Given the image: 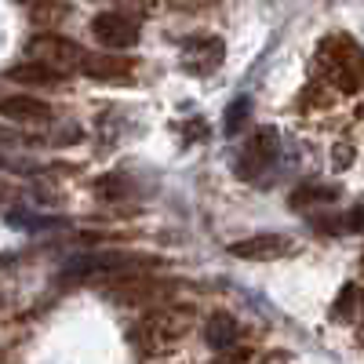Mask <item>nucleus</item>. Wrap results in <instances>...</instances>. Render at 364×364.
<instances>
[{"label":"nucleus","instance_id":"6","mask_svg":"<svg viewBox=\"0 0 364 364\" xmlns=\"http://www.w3.org/2000/svg\"><path fill=\"white\" fill-rule=\"evenodd\" d=\"M91 33L99 37V44H102V48H113V51L132 48V44L139 41L135 22H132V18H124V15H117V11H102V15L91 18Z\"/></svg>","mask_w":364,"mask_h":364},{"label":"nucleus","instance_id":"15","mask_svg":"<svg viewBox=\"0 0 364 364\" xmlns=\"http://www.w3.org/2000/svg\"><path fill=\"white\" fill-rule=\"evenodd\" d=\"M346 230H364V204L350 208V215H346Z\"/></svg>","mask_w":364,"mask_h":364},{"label":"nucleus","instance_id":"11","mask_svg":"<svg viewBox=\"0 0 364 364\" xmlns=\"http://www.w3.org/2000/svg\"><path fill=\"white\" fill-rule=\"evenodd\" d=\"M331 200H339L336 182H302L291 193V208H314V204H331Z\"/></svg>","mask_w":364,"mask_h":364},{"label":"nucleus","instance_id":"3","mask_svg":"<svg viewBox=\"0 0 364 364\" xmlns=\"http://www.w3.org/2000/svg\"><path fill=\"white\" fill-rule=\"evenodd\" d=\"M277 149H281V139L273 128H262L248 139V146L240 149V161H237V175L245 178H259L273 161H277Z\"/></svg>","mask_w":364,"mask_h":364},{"label":"nucleus","instance_id":"5","mask_svg":"<svg viewBox=\"0 0 364 364\" xmlns=\"http://www.w3.org/2000/svg\"><path fill=\"white\" fill-rule=\"evenodd\" d=\"M295 252V240L284 233H255L248 240H237L230 245V255L237 259H252V262H273V259H284Z\"/></svg>","mask_w":364,"mask_h":364},{"label":"nucleus","instance_id":"13","mask_svg":"<svg viewBox=\"0 0 364 364\" xmlns=\"http://www.w3.org/2000/svg\"><path fill=\"white\" fill-rule=\"evenodd\" d=\"M248 113H252V102H248V99H237V102L226 109V132H230V135H237L240 128H245Z\"/></svg>","mask_w":364,"mask_h":364},{"label":"nucleus","instance_id":"16","mask_svg":"<svg viewBox=\"0 0 364 364\" xmlns=\"http://www.w3.org/2000/svg\"><path fill=\"white\" fill-rule=\"evenodd\" d=\"M336 154H339V157H331V161H336V168H350V161H353V157H350V149H346V146H339Z\"/></svg>","mask_w":364,"mask_h":364},{"label":"nucleus","instance_id":"2","mask_svg":"<svg viewBox=\"0 0 364 364\" xmlns=\"http://www.w3.org/2000/svg\"><path fill=\"white\" fill-rule=\"evenodd\" d=\"M186 328H190V310H157L135 328V343L146 353H157V350L178 343L186 336Z\"/></svg>","mask_w":364,"mask_h":364},{"label":"nucleus","instance_id":"17","mask_svg":"<svg viewBox=\"0 0 364 364\" xmlns=\"http://www.w3.org/2000/svg\"><path fill=\"white\" fill-rule=\"evenodd\" d=\"M0 168H8V161H4V157H0Z\"/></svg>","mask_w":364,"mask_h":364},{"label":"nucleus","instance_id":"7","mask_svg":"<svg viewBox=\"0 0 364 364\" xmlns=\"http://www.w3.org/2000/svg\"><path fill=\"white\" fill-rule=\"evenodd\" d=\"M182 66H186L190 73H197V77L223 66V41L219 37H193L186 48H182Z\"/></svg>","mask_w":364,"mask_h":364},{"label":"nucleus","instance_id":"1","mask_svg":"<svg viewBox=\"0 0 364 364\" xmlns=\"http://www.w3.org/2000/svg\"><path fill=\"white\" fill-rule=\"evenodd\" d=\"M142 266H161L154 255L139 252H91V255H73L63 262V277H87V273H117V277H132Z\"/></svg>","mask_w":364,"mask_h":364},{"label":"nucleus","instance_id":"8","mask_svg":"<svg viewBox=\"0 0 364 364\" xmlns=\"http://www.w3.org/2000/svg\"><path fill=\"white\" fill-rule=\"evenodd\" d=\"M0 117L15 120V124H41V120H51V106L33 95H11L0 99Z\"/></svg>","mask_w":364,"mask_h":364},{"label":"nucleus","instance_id":"10","mask_svg":"<svg viewBox=\"0 0 364 364\" xmlns=\"http://www.w3.org/2000/svg\"><path fill=\"white\" fill-rule=\"evenodd\" d=\"M204 339L211 350H230L237 339H240V328L230 314H215V317H208V328H204Z\"/></svg>","mask_w":364,"mask_h":364},{"label":"nucleus","instance_id":"12","mask_svg":"<svg viewBox=\"0 0 364 364\" xmlns=\"http://www.w3.org/2000/svg\"><path fill=\"white\" fill-rule=\"evenodd\" d=\"M8 80H15V84H58L63 80V70L44 66V63H22V66L8 70Z\"/></svg>","mask_w":364,"mask_h":364},{"label":"nucleus","instance_id":"14","mask_svg":"<svg viewBox=\"0 0 364 364\" xmlns=\"http://www.w3.org/2000/svg\"><path fill=\"white\" fill-rule=\"evenodd\" d=\"M353 302H357V288H353V284H346V288H343V295H339V302H336V314H339V317H350Z\"/></svg>","mask_w":364,"mask_h":364},{"label":"nucleus","instance_id":"4","mask_svg":"<svg viewBox=\"0 0 364 364\" xmlns=\"http://www.w3.org/2000/svg\"><path fill=\"white\" fill-rule=\"evenodd\" d=\"M26 51H29V63H44V66H80L84 63V48L80 44H73V41H63V37H51V33H41V37H33L26 44Z\"/></svg>","mask_w":364,"mask_h":364},{"label":"nucleus","instance_id":"9","mask_svg":"<svg viewBox=\"0 0 364 364\" xmlns=\"http://www.w3.org/2000/svg\"><path fill=\"white\" fill-rule=\"evenodd\" d=\"M80 70L91 80H128L132 77V58H120V55H84Z\"/></svg>","mask_w":364,"mask_h":364}]
</instances>
